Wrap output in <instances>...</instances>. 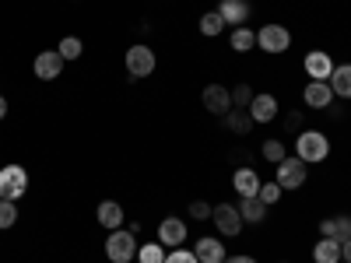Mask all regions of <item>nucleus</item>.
Wrapping results in <instances>:
<instances>
[{
  "mask_svg": "<svg viewBox=\"0 0 351 263\" xmlns=\"http://www.w3.org/2000/svg\"><path fill=\"white\" fill-rule=\"evenodd\" d=\"M211 221H215V228L221 231L225 239H236L239 231H243V214H239V208H232V203H218L215 208V214H211Z\"/></svg>",
  "mask_w": 351,
  "mask_h": 263,
  "instance_id": "0eeeda50",
  "label": "nucleus"
},
{
  "mask_svg": "<svg viewBox=\"0 0 351 263\" xmlns=\"http://www.w3.org/2000/svg\"><path fill=\"white\" fill-rule=\"evenodd\" d=\"M56 53L64 56V64H67V60H77V56L84 53V42H81L77 36H64V39H60V46H56Z\"/></svg>",
  "mask_w": 351,
  "mask_h": 263,
  "instance_id": "bb28decb",
  "label": "nucleus"
},
{
  "mask_svg": "<svg viewBox=\"0 0 351 263\" xmlns=\"http://www.w3.org/2000/svg\"><path fill=\"white\" fill-rule=\"evenodd\" d=\"M165 256H169V249H165L158 239L137 246V263H165Z\"/></svg>",
  "mask_w": 351,
  "mask_h": 263,
  "instance_id": "b1692460",
  "label": "nucleus"
},
{
  "mask_svg": "<svg viewBox=\"0 0 351 263\" xmlns=\"http://www.w3.org/2000/svg\"><path fill=\"white\" fill-rule=\"evenodd\" d=\"M165 263H200L190 249H172L169 256H165Z\"/></svg>",
  "mask_w": 351,
  "mask_h": 263,
  "instance_id": "2f4dec72",
  "label": "nucleus"
},
{
  "mask_svg": "<svg viewBox=\"0 0 351 263\" xmlns=\"http://www.w3.org/2000/svg\"><path fill=\"white\" fill-rule=\"evenodd\" d=\"M302 67H306L309 81H327L330 71H334V60H330V53H327V49H313V53H306Z\"/></svg>",
  "mask_w": 351,
  "mask_h": 263,
  "instance_id": "f8f14e48",
  "label": "nucleus"
},
{
  "mask_svg": "<svg viewBox=\"0 0 351 263\" xmlns=\"http://www.w3.org/2000/svg\"><path fill=\"white\" fill-rule=\"evenodd\" d=\"M281 193H285V190H281V186L271 179V183H260V193H256V197H260L263 203H267V208H274V203L281 200Z\"/></svg>",
  "mask_w": 351,
  "mask_h": 263,
  "instance_id": "c85d7f7f",
  "label": "nucleus"
},
{
  "mask_svg": "<svg viewBox=\"0 0 351 263\" xmlns=\"http://www.w3.org/2000/svg\"><path fill=\"white\" fill-rule=\"evenodd\" d=\"M32 74L39 81H56V77L64 74V56L56 53V49H43L36 60H32Z\"/></svg>",
  "mask_w": 351,
  "mask_h": 263,
  "instance_id": "1a4fd4ad",
  "label": "nucleus"
},
{
  "mask_svg": "<svg viewBox=\"0 0 351 263\" xmlns=\"http://www.w3.org/2000/svg\"><path fill=\"white\" fill-rule=\"evenodd\" d=\"M260 155H263V162H285L288 158V148H285V144L278 140V137H271V140H263V148H260Z\"/></svg>",
  "mask_w": 351,
  "mask_h": 263,
  "instance_id": "a878e982",
  "label": "nucleus"
},
{
  "mask_svg": "<svg viewBox=\"0 0 351 263\" xmlns=\"http://www.w3.org/2000/svg\"><path fill=\"white\" fill-rule=\"evenodd\" d=\"M306 175H309V165L302 158H295V155H288L285 162L274 165V183L281 190H299L306 183Z\"/></svg>",
  "mask_w": 351,
  "mask_h": 263,
  "instance_id": "39448f33",
  "label": "nucleus"
},
{
  "mask_svg": "<svg viewBox=\"0 0 351 263\" xmlns=\"http://www.w3.org/2000/svg\"><path fill=\"white\" fill-rule=\"evenodd\" d=\"M330 155V140L327 134H319V130H302L295 137V158H302L306 165H319V162H327Z\"/></svg>",
  "mask_w": 351,
  "mask_h": 263,
  "instance_id": "f257e3e1",
  "label": "nucleus"
},
{
  "mask_svg": "<svg viewBox=\"0 0 351 263\" xmlns=\"http://www.w3.org/2000/svg\"><path fill=\"white\" fill-rule=\"evenodd\" d=\"M137 236L130 228H116V231H109V239H106V256H109V263H130L134 256H137Z\"/></svg>",
  "mask_w": 351,
  "mask_h": 263,
  "instance_id": "f03ea898",
  "label": "nucleus"
},
{
  "mask_svg": "<svg viewBox=\"0 0 351 263\" xmlns=\"http://www.w3.org/2000/svg\"><path fill=\"white\" fill-rule=\"evenodd\" d=\"M232 186H236L239 197H256L260 193V175L243 165V168H236V175H232Z\"/></svg>",
  "mask_w": 351,
  "mask_h": 263,
  "instance_id": "6ab92c4d",
  "label": "nucleus"
},
{
  "mask_svg": "<svg viewBox=\"0 0 351 263\" xmlns=\"http://www.w3.org/2000/svg\"><path fill=\"white\" fill-rule=\"evenodd\" d=\"M239 214L246 225H260L263 218H267V203H263L260 197H239Z\"/></svg>",
  "mask_w": 351,
  "mask_h": 263,
  "instance_id": "aec40b11",
  "label": "nucleus"
},
{
  "mask_svg": "<svg viewBox=\"0 0 351 263\" xmlns=\"http://www.w3.org/2000/svg\"><path fill=\"white\" fill-rule=\"evenodd\" d=\"M232 53H250L253 46H256V32L250 25H239V28H232Z\"/></svg>",
  "mask_w": 351,
  "mask_h": 263,
  "instance_id": "5701e85b",
  "label": "nucleus"
},
{
  "mask_svg": "<svg viewBox=\"0 0 351 263\" xmlns=\"http://www.w3.org/2000/svg\"><path fill=\"white\" fill-rule=\"evenodd\" d=\"M211 214H215L211 203H204V200H193V203H190V218H197V221H211Z\"/></svg>",
  "mask_w": 351,
  "mask_h": 263,
  "instance_id": "7c9ffc66",
  "label": "nucleus"
},
{
  "mask_svg": "<svg viewBox=\"0 0 351 263\" xmlns=\"http://www.w3.org/2000/svg\"><path fill=\"white\" fill-rule=\"evenodd\" d=\"M250 102H253V88L250 84L232 88V109H250Z\"/></svg>",
  "mask_w": 351,
  "mask_h": 263,
  "instance_id": "cd10ccee",
  "label": "nucleus"
},
{
  "mask_svg": "<svg viewBox=\"0 0 351 263\" xmlns=\"http://www.w3.org/2000/svg\"><path fill=\"white\" fill-rule=\"evenodd\" d=\"M256 46L263 53H271V56L288 53L291 49V32L285 25H278V21H267V25H260V32H256Z\"/></svg>",
  "mask_w": 351,
  "mask_h": 263,
  "instance_id": "20e7f679",
  "label": "nucleus"
},
{
  "mask_svg": "<svg viewBox=\"0 0 351 263\" xmlns=\"http://www.w3.org/2000/svg\"><path fill=\"white\" fill-rule=\"evenodd\" d=\"M327 84H330L334 99H351V64H334Z\"/></svg>",
  "mask_w": 351,
  "mask_h": 263,
  "instance_id": "a211bd4d",
  "label": "nucleus"
},
{
  "mask_svg": "<svg viewBox=\"0 0 351 263\" xmlns=\"http://www.w3.org/2000/svg\"><path fill=\"white\" fill-rule=\"evenodd\" d=\"M200 102H204V109H208L211 116H228L232 112V92L225 84H208L200 92Z\"/></svg>",
  "mask_w": 351,
  "mask_h": 263,
  "instance_id": "6e6552de",
  "label": "nucleus"
},
{
  "mask_svg": "<svg viewBox=\"0 0 351 263\" xmlns=\"http://www.w3.org/2000/svg\"><path fill=\"white\" fill-rule=\"evenodd\" d=\"M28 190V172L21 165H4L0 168V200H21Z\"/></svg>",
  "mask_w": 351,
  "mask_h": 263,
  "instance_id": "423d86ee",
  "label": "nucleus"
},
{
  "mask_svg": "<svg viewBox=\"0 0 351 263\" xmlns=\"http://www.w3.org/2000/svg\"><path fill=\"white\" fill-rule=\"evenodd\" d=\"M246 112H250L253 123H274L278 120V99L271 92H260V95H253V102H250Z\"/></svg>",
  "mask_w": 351,
  "mask_h": 263,
  "instance_id": "9b49d317",
  "label": "nucleus"
},
{
  "mask_svg": "<svg viewBox=\"0 0 351 263\" xmlns=\"http://www.w3.org/2000/svg\"><path fill=\"white\" fill-rule=\"evenodd\" d=\"M197 28H200V36H204V39H218V36L225 32V28H228V25H225V18H221L218 11H204Z\"/></svg>",
  "mask_w": 351,
  "mask_h": 263,
  "instance_id": "4be33fe9",
  "label": "nucleus"
},
{
  "mask_svg": "<svg viewBox=\"0 0 351 263\" xmlns=\"http://www.w3.org/2000/svg\"><path fill=\"white\" fill-rule=\"evenodd\" d=\"M225 263H256L253 256H225Z\"/></svg>",
  "mask_w": 351,
  "mask_h": 263,
  "instance_id": "72a5a7b5",
  "label": "nucleus"
},
{
  "mask_svg": "<svg viewBox=\"0 0 351 263\" xmlns=\"http://www.w3.org/2000/svg\"><path fill=\"white\" fill-rule=\"evenodd\" d=\"M302 102L309 109H330L334 105V92H330V84L327 81H309L302 88Z\"/></svg>",
  "mask_w": 351,
  "mask_h": 263,
  "instance_id": "4468645a",
  "label": "nucleus"
},
{
  "mask_svg": "<svg viewBox=\"0 0 351 263\" xmlns=\"http://www.w3.org/2000/svg\"><path fill=\"white\" fill-rule=\"evenodd\" d=\"M158 242L165 246V249H180L183 242H186V221L183 218H162V225H158Z\"/></svg>",
  "mask_w": 351,
  "mask_h": 263,
  "instance_id": "9d476101",
  "label": "nucleus"
},
{
  "mask_svg": "<svg viewBox=\"0 0 351 263\" xmlns=\"http://www.w3.org/2000/svg\"><path fill=\"white\" fill-rule=\"evenodd\" d=\"M14 225H18L14 200H0V228H14Z\"/></svg>",
  "mask_w": 351,
  "mask_h": 263,
  "instance_id": "c756f323",
  "label": "nucleus"
},
{
  "mask_svg": "<svg viewBox=\"0 0 351 263\" xmlns=\"http://www.w3.org/2000/svg\"><path fill=\"white\" fill-rule=\"evenodd\" d=\"M193 256L200 260V263H225V246H221V239H215V236H200L197 239V246H193Z\"/></svg>",
  "mask_w": 351,
  "mask_h": 263,
  "instance_id": "2eb2a0df",
  "label": "nucleus"
},
{
  "mask_svg": "<svg viewBox=\"0 0 351 263\" xmlns=\"http://www.w3.org/2000/svg\"><path fill=\"white\" fill-rule=\"evenodd\" d=\"M319 236H324V239H337V242L351 239V218H348V214L324 218V221H319Z\"/></svg>",
  "mask_w": 351,
  "mask_h": 263,
  "instance_id": "dca6fc26",
  "label": "nucleus"
},
{
  "mask_svg": "<svg viewBox=\"0 0 351 263\" xmlns=\"http://www.w3.org/2000/svg\"><path fill=\"white\" fill-rule=\"evenodd\" d=\"M341 260H344V263H351V239H344V242H341Z\"/></svg>",
  "mask_w": 351,
  "mask_h": 263,
  "instance_id": "473e14b6",
  "label": "nucleus"
},
{
  "mask_svg": "<svg viewBox=\"0 0 351 263\" xmlns=\"http://www.w3.org/2000/svg\"><path fill=\"white\" fill-rule=\"evenodd\" d=\"M95 218H99V225H102V228H109V231L123 228V221H127L123 208H120L116 200H102V203H99V211H95Z\"/></svg>",
  "mask_w": 351,
  "mask_h": 263,
  "instance_id": "f3484780",
  "label": "nucleus"
},
{
  "mask_svg": "<svg viewBox=\"0 0 351 263\" xmlns=\"http://www.w3.org/2000/svg\"><path fill=\"white\" fill-rule=\"evenodd\" d=\"M313 263H341V242L319 236V242L313 246Z\"/></svg>",
  "mask_w": 351,
  "mask_h": 263,
  "instance_id": "412c9836",
  "label": "nucleus"
},
{
  "mask_svg": "<svg viewBox=\"0 0 351 263\" xmlns=\"http://www.w3.org/2000/svg\"><path fill=\"white\" fill-rule=\"evenodd\" d=\"M123 64H127V74H130L134 81H141V77H152V74H155V67H158V60H155V49H152V46H144V42H137V46H130V49H127Z\"/></svg>",
  "mask_w": 351,
  "mask_h": 263,
  "instance_id": "7ed1b4c3",
  "label": "nucleus"
},
{
  "mask_svg": "<svg viewBox=\"0 0 351 263\" xmlns=\"http://www.w3.org/2000/svg\"><path fill=\"white\" fill-rule=\"evenodd\" d=\"M225 127H228L232 134H250V130H253V120H250L246 109H232V112L225 116Z\"/></svg>",
  "mask_w": 351,
  "mask_h": 263,
  "instance_id": "393cba45",
  "label": "nucleus"
},
{
  "mask_svg": "<svg viewBox=\"0 0 351 263\" xmlns=\"http://www.w3.org/2000/svg\"><path fill=\"white\" fill-rule=\"evenodd\" d=\"M215 11L225 18V25H228V28H239V25H246V21H250V14H253L250 0H221V4H218Z\"/></svg>",
  "mask_w": 351,
  "mask_h": 263,
  "instance_id": "ddd939ff",
  "label": "nucleus"
},
{
  "mask_svg": "<svg viewBox=\"0 0 351 263\" xmlns=\"http://www.w3.org/2000/svg\"><path fill=\"white\" fill-rule=\"evenodd\" d=\"M0 120H8V99L0 95Z\"/></svg>",
  "mask_w": 351,
  "mask_h": 263,
  "instance_id": "f704fd0d",
  "label": "nucleus"
}]
</instances>
